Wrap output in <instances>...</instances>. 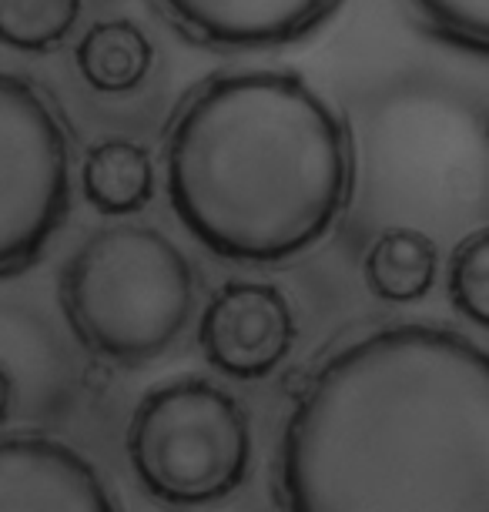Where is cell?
Here are the masks:
<instances>
[{
    "label": "cell",
    "mask_w": 489,
    "mask_h": 512,
    "mask_svg": "<svg viewBox=\"0 0 489 512\" xmlns=\"http://www.w3.org/2000/svg\"><path fill=\"white\" fill-rule=\"evenodd\" d=\"M292 512H489V355L443 325H382L315 372L285 422Z\"/></svg>",
    "instance_id": "obj_1"
},
{
    "label": "cell",
    "mask_w": 489,
    "mask_h": 512,
    "mask_svg": "<svg viewBox=\"0 0 489 512\" xmlns=\"http://www.w3.org/2000/svg\"><path fill=\"white\" fill-rule=\"evenodd\" d=\"M352 178L342 114L289 71L212 77L165 138L171 211L238 265H278L319 245L349 205Z\"/></svg>",
    "instance_id": "obj_2"
},
{
    "label": "cell",
    "mask_w": 489,
    "mask_h": 512,
    "mask_svg": "<svg viewBox=\"0 0 489 512\" xmlns=\"http://www.w3.org/2000/svg\"><path fill=\"white\" fill-rule=\"evenodd\" d=\"M61 308L84 349L118 365L165 355L195 312V272L171 238L148 225H111L74 251Z\"/></svg>",
    "instance_id": "obj_3"
},
{
    "label": "cell",
    "mask_w": 489,
    "mask_h": 512,
    "mask_svg": "<svg viewBox=\"0 0 489 512\" xmlns=\"http://www.w3.org/2000/svg\"><path fill=\"white\" fill-rule=\"evenodd\" d=\"M128 459L158 502L208 506L245 482L252 425L235 395L185 375L138 402L128 425Z\"/></svg>",
    "instance_id": "obj_4"
},
{
    "label": "cell",
    "mask_w": 489,
    "mask_h": 512,
    "mask_svg": "<svg viewBox=\"0 0 489 512\" xmlns=\"http://www.w3.org/2000/svg\"><path fill=\"white\" fill-rule=\"evenodd\" d=\"M71 208V148L54 104L0 71V278L44 255Z\"/></svg>",
    "instance_id": "obj_5"
},
{
    "label": "cell",
    "mask_w": 489,
    "mask_h": 512,
    "mask_svg": "<svg viewBox=\"0 0 489 512\" xmlns=\"http://www.w3.org/2000/svg\"><path fill=\"white\" fill-rule=\"evenodd\" d=\"M198 342L208 365L228 379H265L289 359L295 342L289 298L265 282H228L201 312Z\"/></svg>",
    "instance_id": "obj_6"
},
{
    "label": "cell",
    "mask_w": 489,
    "mask_h": 512,
    "mask_svg": "<svg viewBox=\"0 0 489 512\" xmlns=\"http://www.w3.org/2000/svg\"><path fill=\"white\" fill-rule=\"evenodd\" d=\"M191 41L218 51H275L315 34L342 0H158Z\"/></svg>",
    "instance_id": "obj_7"
},
{
    "label": "cell",
    "mask_w": 489,
    "mask_h": 512,
    "mask_svg": "<svg viewBox=\"0 0 489 512\" xmlns=\"http://www.w3.org/2000/svg\"><path fill=\"white\" fill-rule=\"evenodd\" d=\"M118 499L81 452L57 439L0 442V512H114Z\"/></svg>",
    "instance_id": "obj_8"
},
{
    "label": "cell",
    "mask_w": 489,
    "mask_h": 512,
    "mask_svg": "<svg viewBox=\"0 0 489 512\" xmlns=\"http://www.w3.org/2000/svg\"><path fill=\"white\" fill-rule=\"evenodd\" d=\"M366 282L382 302H423L439 275V248L419 228H386L366 251Z\"/></svg>",
    "instance_id": "obj_9"
},
{
    "label": "cell",
    "mask_w": 489,
    "mask_h": 512,
    "mask_svg": "<svg viewBox=\"0 0 489 512\" xmlns=\"http://www.w3.org/2000/svg\"><path fill=\"white\" fill-rule=\"evenodd\" d=\"M84 198L101 215L124 218L141 211L155 195V168L151 154L138 141L104 138L88 151L81 168Z\"/></svg>",
    "instance_id": "obj_10"
},
{
    "label": "cell",
    "mask_w": 489,
    "mask_h": 512,
    "mask_svg": "<svg viewBox=\"0 0 489 512\" xmlns=\"http://www.w3.org/2000/svg\"><path fill=\"white\" fill-rule=\"evenodd\" d=\"M155 61V47L138 24L101 21L78 44V71L94 91L131 94L145 84Z\"/></svg>",
    "instance_id": "obj_11"
},
{
    "label": "cell",
    "mask_w": 489,
    "mask_h": 512,
    "mask_svg": "<svg viewBox=\"0 0 489 512\" xmlns=\"http://www.w3.org/2000/svg\"><path fill=\"white\" fill-rule=\"evenodd\" d=\"M81 17V0H0V44L41 54L64 44Z\"/></svg>",
    "instance_id": "obj_12"
},
{
    "label": "cell",
    "mask_w": 489,
    "mask_h": 512,
    "mask_svg": "<svg viewBox=\"0 0 489 512\" xmlns=\"http://www.w3.org/2000/svg\"><path fill=\"white\" fill-rule=\"evenodd\" d=\"M429 37L456 51L486 57L489 51V0H399Z\"/></svg>",
    "instance_id": "obj_13"
},
{
    "label": "cell",
    "mask_w": 489,
    "mask_h": 512,
    "mask_svg": "<svg viewBox=\"0 0 489 512\" xmlns=\"http://www.w3.org/2000/svg\"><path fill=\"white\" fill-rule=\"evenodd\" d=\"M449 302L476 328L489 325V231L479 225L449 258Z\"/></svg>",
    "instance_id": "obj_14"
},
{
    "label": "cell",
    "mask_w": 489,
    "mask_h": 512,
    "mask_svg": "<svg viewBox=\"0 0 489 512\" xmlns=\"http://www.w3.org/2000/svg\"><path fill=\"white\" fill-rule=\"evenodd\" d=\"M11 402H14V382L4 365H0V422H4L7 412H11Z\"/></svg>",
    "instance_id": "obj_15"
}]
</instances>
